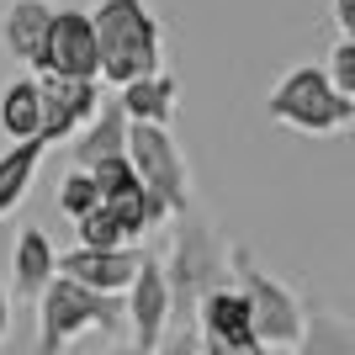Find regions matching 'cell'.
<instances>
[{
  "instance_id": "23",
  "label": "cell",
  "mask_w": 355,
  "mask_h": 355,
  "mask_svg": "<svg viewBox=\"0 0 355 355\" xmlns=\"http://www.w3.org/2000/svg\"><path fill=\"white\" fill-rule=\"evenodd\" d=\"M324 80L340 90L345 101H355V37H340V43H334V59H329Z\"/></svg>"
},
{
  "instance_id": "15",
  "label": "cell",
  "mask_w": 355,
  "mask_h": 355,
  "mask_svg": "<svg viewBox=\"0 0 355 355\" xmlns=\"http://www.w3.org/2000/svg\"><path fill=\"white\" fill-rule=\"evenodd\" d=\"M11 276H16V297H37L53 282V244L43 228H27L11 250Z\"/></svg>"
},
{
  "instance_id": "17",
  "label": "cell",
  "mask_w": 355,
  "mask_h": 355,
  "mask_svg": "<svg viewBox=\"0 0 355 355\" xmlns=\"http://www.w3.org/2000/svg\"><path fill=\"white\" fill-rule=\"evenodd\" d=\"M101 207H106V212H112V218L122 223V234H128V244H138V239H144L148 228H159V223L170 218V212H164V202H159V196H148L144 186H138V180H133V186H128V191L106 196Z\"/></svg>"
},
{
  "instance_id": "20",
  "label": "cell",
  "mask_w": 355,
  "mask_h": 355,
  "mask_svg": "<svg viewBox=\"0 0 355 355\" xmlns=\"http://www.w3.org/2000/svg\"><path fill=\"white\" fill-rule=\"evenodd\" d=\"M74 223H80V250H122V244H128L122 223L106 207H90L85 218H74Z\"/></svg>"
},
{
  "instance_id": "2",
  "label": "cell",
  "mask_w": 355,
  "mask_h": 355,
  "mask_svg": "<svg viewBox=\"0 0 355 355\" xmlns=\"http://www.w3.org/2000/svg\"><path fill=\"white\" fill-rule=\"evenodd\" d=\"M159 270H164V292H170V318H180V329H191L196 302L228 282V250L202 218H186L180 234L170 239V260H159Z\"/></svg>"
},
{
  "instance_id": "13",
  "label": "cell",
  "mask_w": 355,
  "mask_h": 355,
  "mask_svg": "<svg viewBox=\"0 0 355 355\" xmlns=\"http://www.w3.org/2000/svg\"><path fill=\"white\" fill-rule=\"evenodd\" d=\"M122 117L128 122H148V128H170V117H175V80L170 74H144V80H133V85H122Z\"/></svg>"
},
{
  "instance_id": "4",
  "label": "cell",
  "mask_w": 355,
  "mask_h": 355,
  "mask_svg": "<svg viewBox=\"0 0 355 355\" xmlns=\"http://www.w3.org/2000/svg\"><path fill=\"white\" fill-rule=\"evenodd\" d=\"M122 324V297L90 292V286L53 276L37 292V355H64L90 329H117Z\"/></svg>"
},
{
  "instance_id": "3",
  "label": "cell",
  "mask_w": 355,
  "mask_h": 355,
  "mask_svg": "<svg viewBox=\"0 0 355 355\" xmlns=\"http://www.w3.org/2000/svg\"><path fill=\"white\" fill-rule=\"evenodd\" d=\"M228 276H234L228 286H234V292L244 297V308H250L254 340L266 345V350H297L302 324H308L302 302H297V297L286 292L270 270L254 266V254L244 250V244H234V250H228Z\"/></svg>"
},
{
  "instance_id": "18",
  "label": "cell",
  "mask_w": 355,
  "mask_h": 355,
  "mask_svg": "<svg viewBox=\"0 0 355 355\" xmlns=\"http://www.w3.org/2000/svg\"><path fill=\"white\" fill-rule=\"evenodd\" d=\"M0 133L21 144V138H37V80H16L0 96Z\"/></svg>"
},
{
  "instance_id": "14",
  "label": "cell",
  "mask_w": 355,
  "mask_h": 355,
  "mask_svg": "<svg viewBox=\"0 0 355 355\" xmlns=\"http://www.w3.org/2000/svg\"><path fill=\"white\" fill-rule=\"evenodd\" d=\"M122 144H128V117H122L117 101H101V106H96V117L85 122V133L74 138V170H90L96 159L122 154Z\"/></svg>"
},
{
  "instance_id": "7",
  "label": "cell",
  "mask_w": 355,
  "mask_h": 355,
  "mask_svg": "<svg viewBox=\"0 0 355 355\" xmlns=\"http://www.w3.org/2000/svg\"><path fill=\"white\" fill-rule=\"evenodd\" d=\"M96 106H101V85H96V80L43 74V80H37V138H43V144L74 138L96 117Z\"/></svg>"
},
{
  "instance_id": "8",
  "label": "cell",
  "mask_w": 355,
  "mask_h": 355,
  "mask_svg": "<svg viewBox=\"0 0 355 355\" xmlns=\"http://www.w3.org/2000/svg\"><path fill=\"white\" fill-rule=\"evenodd\" d=\"M144 266V250L138 244H122V250H69V254H53V276H69V282L90 286V292H106V297H122L128 282L138 276Z\"/></svg>"
},
{
  "instance_id": "9",
  "label": "cell",
  "mask_w": 355,
  "mask_h": 355,
  "mask_svg": "<svg viewBox=\"0 0 355 355\" xmlns=\"http://www.w3.org/2000/svg\"><path fill=\"white\" fill-rule=\"evenodd\" d=\"M122 318L133 324V345L148 350V355H154V345L170 334V292H164L159 260L144 254V266H138V276L128 282V297H122Z\"/></svg>"
},
{
  "instance_id": "1",
  "label": "cell",
  "mask_w": 355,
  "mask_h": 355,
  "mask_svg": "<svg viewBox=\"0 0 355 355\" xmlns=\"http://www.w3.org/2000/svg\"><path fill=\"white\" fill-rule=\"evenodd\" d=\"M90 32H96V80L122 90L144 74H159V21L148 16L144 0H101Z\"/></svg>"
},
{
  "instance_id": "24",
  "label": "cell",
  "mask_w": 355,
  "mask_h": 355,
  "mask_svg": "<svg viewBox=\"0 0 355 355\" xmlns=\"http://www.w3.org/2000/svg\"><path fill=\"white\" fill-rule=\"evenodd\" d=\"M154 350H159V355H202V350H196V329H175V334H164Z\"/></svg>"
},
{
  "instance_id": "10",
  "label": "cell",
  "mask_w": 355,
  "mask_h": 355,
  "mask_svg": "<svg viewBox=\"0 0 355 355\" xmlns=\"http://www.w3.org/2000/svg\"><path fill=\"white\" fill-rule=\"evenodd\" d=\"M37 69L64 74V80H96V32H90L85 11H53Z\"/></svg>"
},
{
  "instance_id": "16",
  "label": "cell",
  "mask_w": 355,
  "mask_h": 355,
  "mask_svg": "<svg viewBox=\"0 0 355 355\" xmlns=\"http://www.w3.org/2000/svg\"><path fill=\"white\" fill-rule=\"evenodd\" d=\"M43 138H21V144H11L6 154H0V218L27 196L32 175H37V164H43Z\"/></svg>"
},
{
  "instance_id": "27",
  "label": "cell",
  "mask_w": 355,
  "mask_h": 355,
  "mask_svg": "<svg viewBox=\"0 0 355 355\" xmlns=\"http://www.w3.org/2000/svg\"><path fill=\"white\" fill-rule=\"evenodd\" d=\"M117 355H148V350H138V345H128V350H117Z\"/></svg>"
},
{
  "instance_id": "21",
  "label": "cell",
  "mask_w": 355,
  "mask_h": 355,
  "mask_svg": "<svg viewBox=\"0 0 355 355\" xmlns=\"http://www.w3.org/2000/svg\"><path fill=\"white\" fill-rule=\"evenodd\" d=\"M90 207H101L96 180H90L85 170H69V175L59 180V212H69V218H85Z\"/></svg>"
},
{
  "instance_id": "25",
  "label": "cell",
  "mask_w": 355,
  "mask_h": 355,
  "mask_svg": "<svg viewBox=\"0 0 355 355\" xmlns=\"http://www.w3.org/2000/svg\"><path fill=\"white\" fill-rule=\"evenodd\" d=\"M334 21H340V37H355V0H334Z\"/></svg>"
},
{
  "instance_id": "11",
  "label": "cell",
  "mask_w": 355,
  "mask_h": 355,
  "mask_svg": "<svg viewBox=\"0 0 355 355\" xmlns=\"http://www.w3.org/2000/svg\"><path fill=\"white\" fill-rule=\"evenodd\" d=\"M196 345H260L250 329V308H244V297L234 286L223 282L212 286L202 302H196Z\"/></svg>"
},
{
  "instance_id": "26",
  "label": "cell",
  "mask_w": 355,
  "mask_h": 355,
  "mask_svg": "<svg viewBox=\"0 0 355 355\" xmlns=\"http://www.w3.org/2000/svg\"><path fill=\"white\" fill-rule=\"evenodd\" d=\"M6 329H11V292L0 282V340H6Z\"/></svg>"
},
{
  "instance_id": "6",
  "label": "cell",
  "mask_w": 355,
  "mask_h": 355,
  "mask_svg": "<svg viewBox=\"0 0 355 355\" xmlns=\"http://www.w3.org/2000/svg\"><path fill=\"white\" fill-rule=\"evenodd\" d=\"M122 154H128V164H133L138 186L164 202V212H186V202H191V180H186V159H180L170 128L128 122V144H122Z\"/></svg>"
},
{
  "instance_id": "5",
  "label": "cell",
  "mask_w": 355,
  "mask_h": 355,
  "mask_svg": "<svg viewBox=\"0 0 355 355\" xmlns=\"http://www.w3.org/2000/svg\"><path fill=\"white\" fill-rule=\"evenodd\" d=\"M266 112L270 122H282L292 133H308V138H334L355 122V101H345L340 90L324 80V69H286V80L266 96Z\"/></svg>"
},
{
  "instance_id": "19",
  "label": "cell",
  "mask_w": 355,
  "mask_h": 355,
  "mask_svg": "<svg viewBox=\"0 0 355 355\" xmlns=\"http://www.w3.org/2000/svg\"><path fill=\"white\" fill-rule=\"evenodd\" d=\"M297 355H355V329L334 313H318L302 324V340H297Z\"/></svg>"
},
{
  "instance_id": "12",
  "label": "cell",
  "mask_w": 355,
  "mask_h": 355,
  "mask_svg": "<svg viewBox=\"0 0 355 355\" xmlns=\"http://www.w3.org/2000/svg\"><path fill=\"white\" fill-rule=\"evenodd\" d=\"M48 21H53V6L43 0H11V11L0 21V43L16 64L37 69L43 64V43H48Z\"/></svg>"
},
{
  "instance_id": "22",
  "label": "cell",
  "mask_w": 355,
  "mask_h": 355,
  "mask_svg": "<svg viewBox=\"0 0 355 355\" xmlns=\"http://www.w3.org/2000/svg\"><path fill=\"white\" fill-rule=\"evenodd\" d=\"M85 175L90 180H96V191H101V202H106V196H117V191H128V186H133V164H128V154H112V159H96V164H90V170H85Z\"/></svg>"
}]
</instances>
